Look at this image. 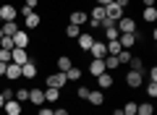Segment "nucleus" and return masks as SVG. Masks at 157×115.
Wrapping results in <instances>:
<instances>
[{"label": "nucleus", "instance_id": "1", "mask_svg": "<svg viewBox=\"0 0 157 115\" xmlns=\"http://www.w3.org/2000/svg\"><path fill=\"white\" fill-rule=\"evenodd\" d=\"M115 29L121 34H134L136 32V21L131 16H123V18H118V21H115Z\"/></svg>", "mask_w": 157, "mask_h": 115}, {"label": "nucleus", "instance_id": "2", "mask_svg": "<svg viewBox=\"0 0 157 115\" xmlns=\"http://www.w3.org/2000/svg\"><path fill=\"white\" fill-rule=\"evenodd\" d=\"M66 84H68V79H66V73H63V71L47 76V86H50V89H63Z\"/></svg>", "mask_w": 157, "mask_h": 115}, {"label": "nucleus", "instance_id": "3", "mask_svg": "<svg viewBox=\"0 0 157 115\" xmlns=\"http://www.w3.org/2000/svg\"><path fill=\"white\" fill-rule=\"evenodd\" d=\"M0 18H3V21H16V18H18V11H16V6H11V3L0 6Z\"/></svg>", "mask_w": 157, "mask_h": 115}, {"label": "nucleus", "instance_id": "4", "mask_svg": "<svg viewBox=\"0 0 157 115\" xmlns=\"http://www.w3.org/2000/svg\"><path fill=\"white\" fill-rule=\"evenodd\" d=\"M105 18H110V21L115 24L118 18H123V8H121V6H115V3L105 6Z\"/></svg>", "mask_w": 157, "mask_h": 115}, {"label": "nucleus", "instance_id": "5", "mask_svg": "<svg viewBox=\"0 0 157 115\" xmlns=\"http://www.w3.org/2000/svg\"><path fill=\"white\" fill-rule=\"evenodd\" d=\"M141 81H144V73H141V71H128V73H126V84H128L131 89L141 86Z\"/></svg>", "mask_w": 157, "mask_h": 115}, {"label": "nucleus", "instance_id": "6", "mask_svg": "<svg viewBox=\"0 0 157 115\" xmlns=\"http://www.w3.org/2000/svg\"><path fill=\"white\" fill-rule=\"evenodd\" d=\"M24 18H26V29H37L39 26V13L37 11H29V8H24Z\"/></svg>", "mask_w": 157, "mask_h": 115}, {"label": "nucleus", "instance_id": "7", "mask_svg": "<svg viewBox=\"0 0 157 115\" xmlns=\"http://www.w3.org/2000/svg\"><path fill=\"white\" fill-rule=\"evenodd\" d=\"M26 60H29L26 50H21V47H13V50H11V63H16V66H24Z\"/></svg>", "mask_w": 157, "mask_h": 115}, {"label": "nucleus", "instance_id": "8", "mask_svg": "<svg viewBox=\"0 0 157 115\" xmlns=\"http://www.w3.org/2000/svg\"><path fill=\"white\" fill-rule=\"evenodd\" d=\"M136 39H139V32H134V34H121L118 42H121V47H123V50H131V47L136 44Z\"/></svg>", "mask_w": 157, "mask_h": 115}, {"label": "nucleus", "instance_id": "9", "mask_svg": "<svg viewBox=\"0 0 157 115\" xmlns=\"http://www.w3.org/2000/svg\"><path fill=\"white\" fill-rule=\"evenodd\" d=\"M29 102L37 105V107H42V105H45V89H29Z\"/></svg>", "mask_w": 157, "mask_h": 115}, {"label": "nucleus", "instance_id": "10", "mask_svg": "<svg viewBox=\"0 0 157 115\" xmlns=\"http://www.w3.org/2000/svg\"><path fill=\"white\" fill-rule=\"evenodd\" d=\"M13 47H21V50L29 47V37H26V32H24V29H18V32L13 34Z\"/></svg>", "mask_w": 157, "mask_h": 115}, {"label": "nucleus", "instance_id": "11", "mask_svg": "<svg viewBox=\"0 0 157 115\" xmlns=\"http://www.w3.org/2000/svg\"><path fill=\"white\" fill-rule=\"evenodd\" d=\"M89 73H92V76L105 73V60H102V58H92V60H89Z\"/></svg>", "mask_w": 157, "mask_h": 115}, {"label": "nucleus", "instance_id": "12", "mask_svg": "<svg viewBox=\"0 0 157 115\" xmlns=\"http://www.w3.org/2000/svg\"><path fill=\"white\" fill-rule=\"evenodd\" d=\"M34 76H37V63H34V60H26V63L21 66V79H34Z\"/></svg>", "mask_w": 157, "mask_h": 115}, {"label": "nucleus", "instance_id": "13", "mask_svg": "<svg viewBox=\"0 0 157 115\" xmlns=\"http://www.w3.org/2000/svg\"><path fill=\"white\" fill-rule=\"evenodd\" d=\"M78 50H84V52H89V47L92 44H94V37H92V34H78Z\"/></svg>", "mask_w": 157, "mask_h": 115}, {"label": "nucleus", "instance_id": "14", "mask_svg": "<svg viewBox=\"0 0 157 115\" xmlns=\"http://www.w3.org/2000/svg\"><path fill=\"white\" fill-rule=\"evenodd\" d=\"M89 21V13H84V11H73L71 13V21L68 24H73V26H81V24H86Z\"/></svg>", "mask_w": 157, "mask_h": 115}, {"label": "nucleus", "instance_id": "15", "mask_svg": "<svg viewBox=\"0 0 157 115\" xmlns=\"http://www.w3.org/2000/svg\"><path fill=\"white\" fill-rule=\"evenodd\" d=\"M3 110H6L8 115H21V102H18V99H8V102L3 105Z\"/></svg>", "mask_w": 157, "mask_h": 115}, {"label": "nucleus", "instance_id": "16", "mask_svg": "<svg viewBox=\"0 0 157 115\" xmlns=\"http://www.w3.org/2000/svg\"><path fill=\"white\" fill-rule=\"evenodd\" d=\"M89 52H92V58H105L107 47H105V42H97V39H94V44L89 47Z\"/></svg>", "mask_w": 157, "mask_h": 115}, {"label": "nucleus", "instance_id": "17", "mask_svg": "<svg viewBox=\"0 0 157 115\" xmlns=\"http://www.w3.org/2000/svg\"><path fill=\"white\" fill-rule=\"evenodd\" d=\"M97 86H100V89H110V86H113L110 71H105V73H100V76H97Z\"/></svg>", "mask_w": 157, "mask_h": 115}, {"label": "nucleus", "instance_id": "18", "mask_svg": "<svg viewBox=\"0 0 157 115\" xmlns=\"http://www.w3.org/2000/svg\"><path fill=\"white\" fill-rule=\"evenodd\" d=\"M0 26H3V34H6V37H13V34L18 32V24L16 21H3Z\"/></svg>", "mask_w": 157, "mask_h": 115}, {"label": "nucleus", "instance_id": "19", "mask_svg": "<svg viewBox=\"0 0 157 115\" xmlns=\"http://www.w3.org/2000/svg\"><path fill=\"white\" fill-rule=\"evenodd\" d=\"M6 76H8V79H21V66L8 63V66H6Z\"/></svg>", "mask_w": 157, "mask_h": 115}, {"label": "nucleus", "instance_id": "20", "mask_svg": "<svg viewBox=\"0 0 157 115\" xmlns=\"http://www.w3.org/2000/svg\"><path fill=\"white\" fill-rule=\"evenodd\" d=\"M102 60H105V71H115V68L121 66V63H118V58H115V55H105Z\"/></svg>", "mask_w": 157, "mask_h": 115}, {"label": "nucleus", "instance_id": "21", "mask_svg": "<svg viewBox=\"0 0 157 115\" xmlns=\"http://www.w3.org/2000/svg\"><path fill=\"white\" fill-rule=\"evenodd\" d=\"M105 47H107V55H118L121 50H123L118 39H110V42H105Z\"/></svg>", "mask_w": 157, "mask_h": 115}, {"label": "nucleus", "instance_id": "22", "mask_svg": "<svg viewBox=\"0 0 157 115\" xmlns=\"http://www.w3.org/2000/svg\"><path fill=\"white\" fill-rule=\"evenodd\" d=\"M89 105H94V107H100L102 102H105V97H102V92H89Z\"/></svg>", "mask_w": 157, "mask_h": 115}, {"label": "nucleus", "instance_id": "23", "mask_svg": "<svg viewBox=\"0 0 157 115\" xmlns=\"http://www.w3.org/2000/svg\"><path fill=\"white\" fill-rule=\"evenodd\" d=\"M71 66H73V63H71V58H68V55H60V58H58V71H63V73H66Z\"/></svg>", "mask_w": 157, "mask_h": 115}, {"label": "nucleus", "instance_id": "24", "mask_svg": "<svg viewBox=\"0 0 157 115\" xmlns=\"http://www.w3.org/2000/svg\"><path fill=\"white\" fill-rule=\"evenodd\" d=\"M58 97H60V89H45V102H58Z\"/></svg>", "mask_w": 157, "mask_h": 115}, {"label": "nucleus", "instance_id": "25", "mask_svg": "<svg viewBox=\"0 0 157 115\" xmlns=\"http://www.w3.org/2000/svg\"><path fill=\"white\" fill-rule=\"evenodd\" d=\"M66 79H68V81H78V79H81V68L71 66V68L66 71Z\"/></svg>", "mask_w": 157, "mask_h": 115}, {"label": "nucleus", "instance_id": "26", "mask_svg": "<svg viewBox=\"0 0 157 115\" xmlns=\"http://www.w3.org/2000/svg\"><path fill=\"white\" fill-rule=\"evenodd\" d=\"M152 113H155V107H152V102L136 105V115H152Z\"/></svg>", "mask_w": 157, "mask_h": 115}, {"label": "nucleus", "instance_id": "27", "mask_svg": "<svg viewBox=\"0 0 157 115\" xmlns=\"http://www.w3.org/2000/svg\"><path fill=\"white\" fill-rule=\"evenodd\" d=\"M144 21H149V24L157 21V8H155V6H152V8H144Z\"/></svg>", "mask_w": 157, "mask_h": 115}, {"label": "nucleus", "instance_id": "28", "mask_svg": "<svg viewBox=\"0 0 157 115\" xmlns=\"http://www.w3.org/2000/svg\"><path fill=\"white\" fill-rule=\"evenodd\" d=\"M13 99H18V102H29V89H18V92H13Z\"/></svg>", "mask_w": 157, "mask_h": 115}, {"label": "nucleus", "instance_id": "29", "mask_svg": "<svg viewBox=\"0 0 157 115\" xmlns=\"http://www.w3.org/2000/svg\"><path fill=\"white\" fill-rule=\"evenodd\" d=\"M128 66H131V71H141V73H144V66H141V58H134V55H131Z\"/></svg>", "mask_w": 157, "mask_h": 115}, {"label": "nucleus", "instance_id": "30", "mask_svg": "<svg viewBox=\"0 0 157 115\" xmlns=\"http://www.w3.org/2000/svg\"><path fill=\"white\" fill-rule=\"evenodd\" d=\"M78 34H81V26H73V24H68L66 26V37L71 39V37H78Z\"/></svg>", "mask_w": 157, "mask_h": 115}, {"label": "nucleus", "instance_id": "31", "mask_svg": "<svg viewBox=\"0 0 157 115\" xmlns=\"http://www.w3.org/2000/svg\"><path fill=\"white\" fill-rule=\"evenodd\" d=\"M0 47L3 50H13V37H6V34H3V37H0Z\"/></svg>", "mask_w": 157, "mask_h": 115}, {"label": "nucleus", "instance_id": "32", "mask_svg": "<svg viewBox=\"0 0 157 115\" xmlns=\"http://www.w3.org/2000/svg\"><path fill=\"white\" fill-rule=\"evenodd\" d=\"M105 37H107V42H110V39H118V37H121V32H118L115 26H110V29H105Z\"/></svg>", "mask_w": 157, "mask_h": 115}, {"label": "nucleus", "instance_id": "33", "mask_svg": "<svg viewBox=\"0 0 157 115\" xmlns=\"http://www.w3.org/2000/svg\"><path fill=\"white\" fill-rule=\"evenodd\" d=\"M147 94H149V99L157 97V81H149V84H147Z\"/></svg>", "mask_w": 157, "mask_h": 115}, {"label": "nucleus", "instance_id": "34", "mask_svg": "<svg viewBox=\"0 0 157 115\" xmlns=\"http://www.w3.org/2000/svg\"><path fill=\"white\" fill-rule=\"evenodd\" d=\"M0 63H11V50H3V47H0Z\"/></svg>", "mask_w": 157, "mask_h": 115}, {"label": "nucleus", "instance_id": "35", "mask_svg": "<svg viewBox=\"0 0 157 115\" xmlns=\"http://www.w3.org/2000/svg\"><path fill=\"white\" fill-rule=\"evenodd\" d=\"M123 115H136V102H128L123 107Z\"/></svg>", "mask_w": 157, "mask_h": 115}, {"label": "nucleus", "instance_id": "36", "mask_svg": "<svg viewBox=\"0 0 157 115\" xmlns=\"http://www.w3.org/2000/svg\"><path fill=\"white\" fill-rule=\"evenodd\" d=\"M76 94H78L81 99H86V97H89V89H86V86H78V89H76Z\"/></svg>", "mask_w": 157, "mask_h": 115}, {"label": "nucleus", "instance_id": "37", "mask_svg": "<svg viewBox=\"0 0 157 115\" xmlns=\"http://www.w3.org/2000/svg\"><path fill=\"white\" fill-rule=\"evenodd\" d=\"M113 3H115V6H121V8H123V11H126V8H128V3H131V0H113Z\"/></svg>", "mask_w": 157, "mask_h": 115}, {"label": "nucleus", "instance_id": "38", "mask_svg": "<svg viewBox=\"0 0 157 115\" xmlns=\"http://www.w3.org/2000/svg\"><path fill=\"white\" fill-rule=\"evenodd\" d=\"M37 3H39V0H26V6H24V8H29V11H34V8H37Z\"/></svg>", "mask_w": 157, "mask_h": 115}, {"label": "nucleus", "instance_id": "39", "mask_svg": "<svg viewBox=\"0 0 157 115\" xmlns=\"http://www.w3.org/2000/svg\"><path fill=\"white\" fill-rule=\"evenodd\" d=\"M3 97H6V102H8V99H13V89H3Z\"/></svg>", "mask_w": 157, "mask_h": 115}, {"label": "nucleus", "instance_id": "40", "mask_svg": "<svg viewBox=\"0 0 157 115\" xmlns=\"http://www.w3.org/2000/svg\"><path fill=\"white\" fill-rule=\"evenodd\" d=\"M37 115H52V110H50V107H39Z\"/></svg>", "mask_w": 157, "mask_h": 115}, {"label": "nucleus", "instance_id": "41", "mask_svg": "<svg viewBox=\"0 0 157 115\" xmlns=\"http://www.w3.org/2000/svg\"><path fill=\"white\" fill-rule=\"evenodd\" d=\"M52 115H68V110H63V107H58V110H52Z\"/></svg>", "mask_w": 157, "mask_h": 115}, {"label": "nucleus", "instance_id": "42", "mask_svg": "<svg viewBox=\"0 0 157 115\" xmlns=\"http://www.w3.org/2000/svg\"><path fill=\"white\" fill-rule=\"evenodd\" d=\"M141 3H144V8H152V6H155V0H141Z\"/></svg>", "mask_w": 157, "mask_h": 115}, {"label": "nucleus", "instance_id": "43", "mask_svg": "<svg viewBox=\"0 0 157 115\" xmlns=\"http://www.w3.org/2000/svg\"><path fill=\"white\" fill-rule=\"evenodd\" d=\"M6 66L8 63H0V76H6Z\"/></svg>", "mask_w": 157, "mask_h": 115}, {"label": "nucleus", "instance_id": "44", "mask_svg": "<svg viewBox=\"0 0 157 115\" xmlns=\"http://www.w3.org/2000/svg\"><path fill=\"white\" fill-rule=\"evenodd\" d=\"M113 0H97V6H110Z\"/></svg>", "mask_w": 157, "mask_h": 115}, {"label": "nucleus", "instance_id": "45", "mask_svg": "<svg viewBox=\"0 0 157 115\" xmlns=\"http://www.w3.org/2000/svg\"><path fill=\"white\" fill-rule=\"evenodd\" d=\"M113 115H123V107H115V110H113Z\"/></svg>", "mask_w": 157, "mask_h": 115}, {"label": "nucleus", "instance_id": "46", "mask_svg": "<svg viewBox=\"0 0 157 115\" xmlns=\"http://www.w3.org/2000/svg\"><path fill=\"white\" fill-rule=\"evenodd\" d=\"M3 105H6V97H3V92H0V110H3Z\"/></svg>", "mask_w": 157, "mask_h": 115}, {"label": "nucleus", "instance_id": "47", "mask_svg": "<svg viewBox=\"0 0 157 115\" xmlns=\"http://www.w3.org/2000/svg\"><path fill=\"white\" fill-rule=\"evenodd\" d=\"M0 37H3V26H0Z\"/></svg>", "mask_w": 157, "mask_h": 115}, {"label": "nucleus", "instance_id": "48", "mask_svg": "<svg viewBox=\"0 0 157 115\" xmlns=\"http://www.w3.org/2000/svg\"><path fill=\"white\" fill-rule=\"evenodd\" d=\"M0 24H3V18H0Z\"/></svg>", "mask_w": 157, "mask_h": 115}]
</instances>
